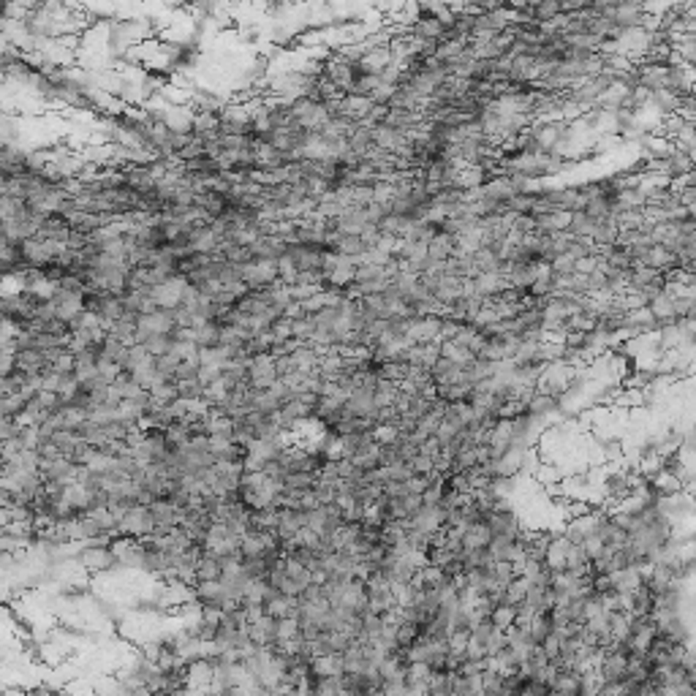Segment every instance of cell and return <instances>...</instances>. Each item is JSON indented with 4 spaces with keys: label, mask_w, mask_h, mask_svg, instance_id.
Wrapping results in <instances>:
<instances>
[{
    "label": "cell",
    "mask_w": 696,
    "mask_h": 696,
    "mask_svg": "<svg viewBox=\"0 0 696 696\" xmlns=\"http://www.w3.org/2000/svg\"><path fill=\"white\" fill-rule=\"evenodd\" d=\"M52 302H55V308H58V318L66 321V324L77 321L79 315L84 313V294H74V291H66V289H55Z\"/></svg>",
    "instance_id": "obj_3"
},
{
    "label": "cell",
    "mask_w": 696,
    "mask_h": 696,
    "mask_svg": "<svg viewBox=\"0 0 696 696\" xmlns=\"http://www.w3.org/2000/svg\"><path fill=\"white\" fill-rule=\"evenodd\" d=\"M177 387H180V397L182 400H202V394H204V387L199 384V379L196 381H182Z\"/></svg>",
    "instance_id": "obj_29"
},
{
    "label": "cell",
    "mask_w": 696,
    "mask_h": 696,
    "mask_svg": "<svg viewBox=\"0 0 696 696\" xmlns=\"http://www.w3.org/2000/svg\"><path fill=\"white\" fill-rule=\"evenodd\" d=\"M185 289H188V280L185 278H174L169 283H160L153 289V302L160 310H177L182 305V297H185Z\"/></svg>",
    "instance_id": "obj_2"
},
{
    "label": "cell",
    "mask_w": 696,
    "mask_h": 696,
    "mask_svg": "<svg viewBox=\"0 0 696 696\" xmlns=\"http://www.w3.org/2000/svg\"><path fill=\"white\" fill-rule=\"evenodd\" d=\"M313 335H315V324H313V318H310V315L294 321V340H300V343H310V340H313Z\"/></svg>",
    "instance_id": "obj_27"
},
{
    "label": "cell",
    "mask_w": 696,
    "mask_h": 696,
    "mask_svg": "<svg viewBox=\"0 0 696 696\" xmlns=\"http://www.w3.org/2000/svg\"><path fill=\"white\" fill-rule=\"evenodd\" d=\"M337 253L346 256V259H362V256L368 253V245H365L362 237H357V234H343V237L337 239Z\"/></svg>",
    "instance_id": "obj_17"
},
{
    "label": "cell",
    "mask_w": 696,
    "mask_h": 696,
    "mask_svg": "<svg viewBox=\"0 0 696 696\" xmlns=\"http://www.w3.org/2000/svg\"><path fill=\"white\" fill-rule=\"evenodd\" d=\"M224 577V560L213 555H202L196 563V582H218Z\"/></svg>",
    "instance_id": "obj_12"
},
{
    "label": "cell",
    "mask_w": 696,
    "mask_h": 696,
    "mask_svg": "<svg viewBox=\"0 0 696 696\" xmlns=\"http://www.w3.org/2000/svg\"><path fill=\"white\" fill-rule=\"evenodd\" d=\"M145 348L158 359V357H163V354H169L174 348V340H171V335H155V337H150L145 343Z\"/></svg>",
    "instance_id": "obj_26"
},
{
    "label": "cell",
    "mask_w": 696,
    "mask_h": 696,
    "mask_svg": "<svg viewBox=\"0 0 696 696\" xmlns=\"http://www.w3.org/2000/svg\"><path fill=\"white\" fill-rule=\"evenodd\" d=\"M636 77H639L642 87H647L650 93H658V90H667L669 66H661V63H636Z\"/></svg>",
    "instance_id": "obj_5"
},
{
    "label": "cell",
    "mask_w": 696,
    "mask_h": 696,
    "mask_svg": "<svg viewBox=\"0 0 696 696\" xmlns=\"http://www.w3.org/2000/svg\"><path fill=\"white\" fill-rule=\"evenodd\" d=\"M492 625L498 628V631H509V628H514L517 625V607H509V604H501V607H495L492 610Z\"/></svg>",
    "instance_id": "obj_22"
},
{
    "label": "cell",
    "mask_w": 696,
    "mask_h": 696,
    "mask_svg": "<svg viewBox=\"0 0 696 696\" xmlns=\"http://www.w3.org/2000/svg\"><path fill=\"white\" fill-rule=\"evenodd\" d=\"M593 229H596V221H593V218H588L585 213H571V224H568V234H571V237L590 239V237H593Z\"/></svg>",
    "instance_id": "obj_21"
},
{
    "label": "cell",
    "mask_w": 696,
    "mask_h": 696,
    "mask_svg": "<svg viewBox=\"0 0 696 696\" xmlns=\"http://www.w3.org/2000/svg\"><path fill=\"white\" fill-rule=\"evenodd\" d=\"M568 224H571V215H568V213L549 210V213H544V215H536V234L568 232Z\"/></svg>",
    "instance_id": "obj_7"
},
{
    "label": "cell",
    "mask_w": 696,
    "mask_h": 696,
    "mask_svg": "<svg viewBox=\"0 0 696 696\" xmlns=\"http://www.w3.org/2000/svg\"><path fill=\"white\" fill-rule=\"evenodd\" d=\"M193 253H202V256L221 253V239H218V234L213 232L210 226L193 229Z\"/></svg>",
    "instance_id": "obj_11"
},
{
    "label": "cell",
    "mask_w": 696,
    "mask_h": 696,
    "mask_svg": "<svg viewBox=\"0 0 696 696\" xmlns=\"http://www.w3.org/2000/svg\"><path fill=\"white\" fill-rule=\"evenodd\" d=\"M313 675H318V677H343V675H346L343 656H321V658H313Z\"/></svg>",
    "instance_id": "obj_14"
},
{
    "label": "cell",
    "mask_w": 696,
    "mask_h": 696,
    "mask_svg": "<svg viewBox=\"0 0 696 696\" xmlns=\"http://www.w3.org/2000/svg\"><path fill=\"white\" fill-rule=\"evenodd\" d=\"M373 106H376V104H373V98H368V95L348 93V95L340 98V112H343V117H348V120L357 123V125H365V123H368Z\"/></svg>",
    "instance_id": "obj_4"
},
{
    "label": "cell",
    "mask_w": 696,
    "mask_h": 696,
    "mask_svg": "<svg viewBox=\"0 0 696 696\" xmlns=\"http://www.w3.org/2000/svg\"><path fill=\"white\" fill-rule=\"evenodd\" d=\"M278 368H275V357L272 354H259L250 359L248 365V381L253 389H272L278 384Z\"/></svg>",
    "instance_id": "obj_1"
},
{
    "label": "cell",
    "mask_w": 696,
    "mask_h": 696,
    "mask_svg": "<svg viewBox=\"0 0 696 696\" xmlns=\"http://www.w3.org/2000/svg\"><path fill=\"white\" fill-rule=\"evenodd\" d=\"M381 444H370V446H365V449H359L354 457H351V463L354 468H359L362 473H373V470H379L381 468Z\"/></svg>",
    "instance_id": "obj_10"
},
{
    "label": "cell",
    "mask_w": 696,
    "mask_h": 696,
    "mask_svg": "<svg viewBox=\"0 0 696 696\" xmlns=\"http://www.w3.org/2000/svg\"><path fill=\"white\" fill-rule=\"evenodd\" d=\"M196 346L199 348H218L221 346V324L207 321V324L196 326Z\"/></svg>",
    "instance_id": "obj_18"
},
{
    "label": "cell",
    "mask_w": 696,
    "mask_h": 696,
    "mask_svg": "<svg viewBox=\"0 0 696 696\" xmlns=\"http://www.w3.org/2000/svg\"><path fill=\"white\" fill-rule=\"evenodd\" d=\"M492 544V531L487 528V523H479V525H470L463 531V552H470V549H487Z\"/></svg>",
    "instance_id": "obj_8"
},
{
    "label": "cell",
    "mask_w": 696,
    "mask_h": 696,
    "mask_svg": "<svg viewBox=\"0 0 696 696\" xmlns=\"http://www.w3.org/2000/svg\"><path fill=\"white\" fill-rule=\"evenodd\" d=\"M441 357L449 359V362H455V365H460V368H468V365L476 359L465 346L455 343V340H441Z\"/></svg>",
    "instance_id": "obj_16"
},
{
    "label": "cell",
    "mask_w": 696,
    "mask_h": 696,
    "mask_svg": "<svg viewBox=\"0 0 696 696\" xmlns=\"http://www.w3.org/2000/svg\"><path fill=\"white\" fill-rule=\"evenodd\" d=\"M552 275H555V280H566V278L577 275V259H571V256L552 259Z\"/></svg>",
    "instance_id": "obj_25"
},
{
    "label": "cell",
    "mask_w": 696,
    "mask_h": 696,
    "mask_svg": "<svg viewBox=\"0 0 696 696\" xmlns=\"http://www.w3.org/2000/svg\"><path fill=\"white\" fill-rule=\"evenodd\" d=\"M650 310H653V315L658 318V324H669V321H677L675 318V294H661L658 300H653L650 302Z\"/></svg>",
    "instance_id": "obj_20"
},
{
    "label": "cell",
    "mask_w": 696,
    "mask_h": 696,
    "mask_svg": "<svg viewBox=\"0 0 696 696\" xmlns=\"http://www.w3.org/2000/svg\"><path fill=\"white\" fill-rule=\"evenodd\" d=\"M620 237V226H618V218L612 215V218H604V221H599L596 224V229H593V242H596V248H610V245H615Z\"/></svg>",
    "instance_id": "obj_13"
},
{
    "label": "cell",
    "mask_w": 696,
    "mask_h": 696,
    "mask_svg": "<svg viewBox=\"0 0 696 696\" xmlns=\"http://www.w3.org/2000/svg\"><path fill=\"white\" fill-rule=\"evenodd\" d=\"M618 218L620 232H636V229H645V210H623L615 215Z\"/></svg>",
    "instance_id": "obj_23"
},
{
    "label": "cell",
    "mask_w": 696,
    "mask_h": 696,
    "mask_svg": "<svg viewBox=\"0 0 696 696\" xmlns=\"http://www.w3.org/2000/svg\"><path fill=\"white\" fill-rule=\"evenodd\" d=\"M571 242H574V237H571L568 232L552 234V253H555V259H557V256H568Z\"/></svg>",
    "instance_id": "obj_28"
},
{
    "label": "cell",
    "mask_w": 696,
    "mask_h": 696,
    "mask_svg": "<svg viewBox=\"0 0 696 696\" xmlns=\"http://www.w3.org/2000/svg\"><path fill=\"white\" fill-rule=\"evenodd\" d=\"M691 272H694V275H696V264H691Z\"/></svg>",
    "instance_id": "obj_31"
},
{
    "label": "cell",
    "mask_w": 696,
    "mask_h": 696,
    "mask_svg": "<svg viewBox=\"0 0 696 696\" xmlns=\"http://www.w3.org/2000/svg\"><path fill=\"white\" fill-rule=\"evenodd\" d=\"M473 286H476V294L481 297V300H495V297H501L506 289H509V283H506V278H501V275H495V272H484V275H479V278H473Z\"/></svg>",
    "instance_id": "obj_6"
},
{
    "label": "cell",
    "mask_w": 696,
    "mask_h": 696,
    "mask_svg": "<svg viewBox=\"0 0 696 696\" xmlns=\"http://www.w3.org/2000/svg\"><path fill=\"white\" fill-rule=\"evenodd\" d=\"M599 264H601V253H593V256H588V259H579V261H577V275H593V272L599 269Z\"/></svg>",
    "instance_id": "obj_30"
},
{
    "label": "cell",
    "mask_w": 696,
    "mask_h": 696,
    "mask_svg": "<svg viewBox=\"0 0 696 696\" xmlns=\"http://www.w3.org/2000/svg\"><path fill=\"white\" fill-rule=\"evenodd\" d=\"M680 95H675L672 90H658V93H653V98H650V106L667 120V117H675L677 112H680ZM647 106V109H650Z\"/></svg>",
    "instance_id": "obj_9"
},
{
    "label": "cell",
    "mask_w": 696,
    "mask_h": 696,
    "mask_svg": "<svg viewBox=\"0 0 696 696\" xmlns=\"http://www.w3.org/2000/svg\"><path fill=\"white\" fill-rule=\"evenodd\" d=\"M300 269H297V264L289 259V256H283L280 261H278V283H283V286H297L300 283Z\"/></svg>",
    "instance_id": "obj_24"
},
{
    "label": "cell",
    "mask_w": 696,
    "mask_h": 696,
    "mask_svg": "<svg viewBox=\"0 0 696 696\" xmlns=\"http://www.w3.org/2000/svg\"><path fill=\"white\" fill-rule=\"evenodd\" d=\"M531 14H533L536 25H549L557 16H563V8L557 0H539V3H531Z\"/></svg>",
    "instance_id": "obj_15"
},
{
    "label": "cell",
    "mask_w": 696,
    "mask_h": 696,
    "mask_svg": "<svg viewBox=\"0 0 696 696\" xmlns=\"http://www.w3.org/2000/svg\"><path fill=\"white\" fill-rule=\"evenodd\" d=\"M528 590H531V579L517 577V579L506 588V593H503V604H509V607H523V604H525Z\"/></svg>",
    "instance_id": "obj_19"
}]
</instances>
